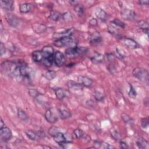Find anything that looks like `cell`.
<instances>
[{
    "label": "cell",
    "instance_id": "cell-1",
    "mask_svg": "<svg viewBox=\"0 0 149 149\" xmlns=\"http://www.w3.org/2000/svg\"><path fill=\"white\" fill-rule=\"evenodd\" d=\"M1 69L4 73L13 78L22 77L20 72L19 62H16L12 61H6L2 63Z\"/></svg>",
    "mask_w": 149,
    "mask_h": 149
},
{
    "label": "cell",
    "instance_id": "cell-2",
    "mask_svg": "<svg viewBox=\"0 0 149 149\" xmlns=\"http://www.w3.org/2000/svg\"><path fill=\"white\" fill-rule=\"evenodd\" d=\"M54 45L57 47H74L77 46V42L72 37H66L59 39H56L53 42Z\"/></svg>",
    "mask_w": 149,
    "mask_h": 149
},
{
    "label": "cell",
    "instance_id": "cell-3",
    "mask_svg": "<svg viewBox=\"0 0 149 149\" xmlns=\"http://www.w3.org/2000/svg\"><path fill=\"white\" fill-rule=\"evenodd\" d=\"M88 48L85 47H74L67 48L65 51V54L69 58H74L85 54Z\"/></svg>",
    "mask_w": 149,
    "mask_h": 149
},
{
    "label": "cell",
    "instance_id": "cell-4",
    "mask_svg": "<svg viewBox=\"0 0 149 149\" xmlns=\"http://www.w3.org/2000/svg\"><path fill=\"white\" fill-rule=\"evenodd\" d=\"M133 76L137 78L138 80L146 83L147 84L148 83V71L144 68L137 67L133 69L132 71Z\"/></svg>",
    "mask_w": 149,
    "mask_h": 149
},
{
    "label": "cell",
    "instance_id": "cell-5",
    "mask_svg": "<svg viewBox=\"0 0 149 149\" xmlns=\"http://www.w3.org/2000/svg\"><path fill=\"white\" fill-rule=\"evenodd\" d=\"M20 65V72L22 77L26 80H30L32 73V69L29 68L27 65L24 62H19Z\"/></svg>",
    "mask_w": 149,
    "mask_h": 149
},
{
    "label": "cell",
    "instance_id": "cell-6",
    "mask_svg": "<svg viewBox=\"0 0 149 149\" xmlns=\"http://www.w3.org/2000/svg\"><path fill=\"white\" fill-rule=\"evenodd\" d=\"M12 133L11 130L8 127L0 129V139L1 142H6L11 139Z\"/></svg>",
    "mask_w": 149,
    "mask_h": 149
},
{
    "label": "cell",
    "instance_id": "cell-7",
    "mask_svg": "<svg viewBox=\"0 0 149 149\" xmlns=\"http://www.w3.org/2000/svg\"><path fill=\"white\" fill-rule=\"evenodd\" d=\"M102 41V37L98 31L93 33L88 37V42L90 45L96 46Z\"/></svg>",
    "mask_w": 149,
    "mask_h": 149
},
{
    "label": "cell",
    "instance_id": "cell-8",
    "mask_svg": "<svg viewBox=\"0 0 149 149\" xmlns=\"http://www.w3.org/2000/svg\"><path fill=\"white\" fill-rule=\"evenodd\" d=\"M120 15L122 19L128 21H133L136 17V12L129 9H122L120 12Z\"/></svg>",
    "mask_w": 149,
    "mask_h": 149
},
{
    "label": "cell",
    "instance_id": "cell-9",
    "mask_svg": "<svg viewBox=\"0 0 149 149\" xmlns=\"http://www.w3.org/2000/svg\"><path fill=\"white\" fill-rule=\"evenodd\" d=\"M54 62L58 67L63 66L65 62V57L63 54L59 51L55 52L54 54Z\"/></svg>",
    "mask_w": 149,
    "mask_h": 149
},
{
    "label": "cell",
    "instance_id": "cell-10",
    "mask_svg": "<svg viewBox=\"0 0 149 149\" xmlns=\"http://www.w3.org/2000/svg\"><path fill=\"white\" fill-rule=\"evenodd\" d=\"M73 32H74V29L73 28H70L61 32H55L54 33L52 37L56 38V40L66 37H71Z\"/></svg>",
    "mask_w": 149,
    "mask_h": 149
},
{
    "label": "cell",
    "instance_id": "cell-11",
    "mask_svg": "<svg viewBox=\"0 0 149 149\" xmlns=\"http://www.w3.org/2000/svg\"><path fill=\"white\" fill-rule=\"evenodd\" d=\"M123 42L124 45L126 47H127L130 49H135L140 48L139 44L135 40H134L132 38L125 37L123 38Z\"/></svg>",
    "mask_w": 149,
    "mask_h": 149
},
{
    "label": "cell",
    "instance_id": "cell-12",
    "mask_svg": "<svg viewBox=\"0 0 149 149\" xmlns=\"http://www.w3.org/2000/svg\"><path fill=\"white\" fill-rule=\"evenodd\" d=\"M44 117L45 120L50 123H54L58 120V116L54 114L51 109H48L46 110L44 113Z\"/></svg>",
    "mask_w": 149,
    "mask_h": 149
},
{
    "label": "cell",
    "instance_id": "cell-13",
    "mask_svg": "<svg viewBox=\"0 0 149 149\" xmlns=\"http://www.w3.org/2000/svg\"><path fill=\"white\" fill-rule=\"evenodd\" d=\"M1 6L5 10L11 12L14 9V2L11 0H2L1 1Z\"/></svg>",
    "mask_w": 149,
    "mask_h": 149
},
{
    "label": "cell",
    "instance_id": "cell-14",
    "mask_svg": "<svg viewBox=\"0 0 149 149\" xmlns=\"http://www.w3.org/2000/svg\"><path fill=\"white\" fill-rule=\"evenodd\" d=\"M95 15L97 18L104 22L106 21L108 17V15L107 12L101 8H97L95 9Z\"/></svg>",
    "mask_w": 149,
    "mask_h": 149
},
{
    "label": "cell",
    "instance_id": "cell-15",
    "mask_svg": "<svg viewBox=\"0 0 149 149\" xmlns=\"http://www.w3.org/2000/svg\"><path fill=\"white\" fill-rule=\"evenodd\" d=\"M77 79H78V81L81 85H83L86 87H90L93 83L92 79L85 76H78Z\"/></svg>",
    "mask_w": 149,
    "mask_h": 149
},
{
    "label": "cell",
    "instance_id": "cell-16",
    "mask_svg": "<svg viewBox=\"0 0 149 149\" xmlns=\"http://www.w3.org/2000/svg\"><path fill=\"white\" fill-rule=\"evenodd\" d=\"M6 20L10 26L14 27H17L20 23L19 18L12 15H8L6 17Z\"/></svg>",
    "mask_w": 149,
    "mask_h": 149
},
{
    "label": "cell",
    "instance_id": "cell-17",
    "mask_svg": "<svg viewBox=\"0 0 149 149\" xmlns=\"http://www.w3.org/2000/svg\"><path fill=\"white\" fill-rule=\"evenodd\" d=\"M31 58L34 62L36 63H40L42 62L44 56L41 51H34L31 54Z\"/></svg>",
    "mask_w": 149,
    "mask_h": 149
},
{
    "label": "cell",
    "instance_id": "cell-18",
    "mask_svg": "<svg viewBox=\"0 0 149 149\" xmlns=\"http://www.w3.org/2000/svg\"><path fill=\"white\" fill-rule=\"evenodd\" d=\"M41 51L42 52L44 58L54 56V54L55 53L54 49L53 48V47L51 46H49V45L44 46L42 48Z\"/></svg>",
    "mask_w": 149,
    "mask_h": 149
},
{
    "label": "cell",
    "instance_id": "cell-19",
    "mask_svg": "<svg viewBox=\"0 0 149 149\" xmlns=\"http://www.w3.org/2000/svg\"><path fill=\"white\" fill-rule=\"evenodd\" d=\"M67 86L69 88L75 90V91H79L83 89V86L81 85L79 82H76L72 80H69L67 82Z\"/></svg>",
    "mask_w": 149,
    "mask_h": 149
},
{
    "label": "cell",
    "instance_id": "cell-20",
    "mask_svg": "<svg viewBox=\"0 0 149 149\" xmlns=\"http://www.w3.org/2000/svg\"><path fill=\"white\" fill-rule=\"evenodd\" d=\"M32 29L36 33L40 34L45 32L47 29V27L44 24L36 23L32 26Z\"/></svg>",
    "mask_w": 149,
    "mask_h": 149
},
{
    "label": "cell",
    "instance_id": "cell-21",
    "mask_svg": "<svg viewBox=\"0 0 149 149\" xmlns=\"http://www.w3.org/2000/svg\"><path fill=\"white\" fill-rule=\"evenodd\" d=\"M53 139L54 140V141L58 143L59 145L62 143H67V140L65 137V134H63V133L59 132L55 136L53 137Z\"/></svg>",
    "mask_w": 149,
    "mask_h": 149
},
{
    "label": "cell",
    "instance_id": "cell-22",
    "mask_svg": "<svg viewBox=\"0 0 149 149\" xmlns=\"http://www.w3.org/2000/svg\"><path fill=\"white\" fill-rule=\"evenodd\" d=\"M136 144L139 148L148 149L149 148L148 141L143 137H139L136 141Z\"/></svg>",
    "mask_w": 149,
    "mask_h": 149
},
{
    "label": "cell",
    "instance_id": "cell-23",
    "mask_svg": "<svg viewBox=\"0 0 149 149\" xmlns=\"http://www.w3.org/2000/svg\"><path fill=\"white\" fill-rule=\"evenodd\" d=\"M90 59L93 63L97 64L102 62L104 61V56L99 52H95L92 57L90 58Z\"/></svg>",
    "mask_w": 149,
    "mask_h": 149
},
{
    "label": "cell",
    "instance_id": "cell-24",
    "mask_svg": "<svg viewBox=\"0 0 149 149\" xmlns=\"http://www.w3.org/2000/svg\"><path fill=\"white\" fill-rule=\"evenodd\" d=\"M55 94L56 98L59 100H62L65 98L67 95V91L65 90L62 88H56L55 89Z\"/></svg>",
    "mask_w": 149,
    "mask_h": 149
},
{
    "label": "cell",
    "instance_id": "cell-25",
    "mask_svg": "<svg viewBox=\"0 0 149 149\" xmlns=\"http://www.w3.org/2000/svg\"><path fill=\"white\" fill-rule=\"evenodd\" d=\"M137 26L139 28L142 30V31L146 33V34H148V23L146 20H141L137 22Z\"/></svg>",
    "mask_w": 149,
    "mask_h": 149
},
{
    "label": "cell",
    "instance_id": "cell-26",
    "mask_svg": "<svg viewBox=\"0 0 149 149\" xmlns=\"http://www.w3.org/2000/svg\"><path fill=\"white\" fill-rule=\"evenodd\" d=\"M31 10V5L30 3L24 2L19 5V10L22 13H27Z\"/></svg>",
    "mask_w": 149,
    "mask_h": 149
},
{
    "label": "cell",
    "instance_id": "cell-27",
    "mask_svg": "<svg viewBox=\"0 0 149 149\" xmlns=\"http://www.w3.org/2000/svg\"><path fill=\"white\" fill-rule=\"evenodd\" d=\"M62 13H61L59 12L56 10H51L50 12L49 17L51 20L57 22L62 19Z\"/></svg>",
    "mask_w": 149,
    "mask_h": 149
},
{
    "label": "cell",
    "instance_id": "cell-28",
    "mask_svg": "<svg viewBox=\"0 0 149 149\" xmlns=\"http://www.w3.org/2000/svg\"><path fill=\"white\" fill-rule=\"evenodd\" d=\"M74 10L79 16H82L85 13V7L79 3L74 6Z\"/></svg>",
    "mask_w": 149,
    "mask_h": 149
},
{
    "label": "cell",
    "instance_id": "cell-29",
    "mask_svg": "<svg viewBox=\"0 0 149 149\" xmlns=\"http://www.w3.org/2000/svg\"><path fill=\"white\" fill-rule=\"evenodd\" d=\"M58 113L61 119H66L72 116L71 113L66 109H59Z\"/></svg>",
    "mask_w": 149,
    "mask_h": 149
},
{
    "label": "cell",
    "instance_id": "cell-30",
    "mask_svg": "<svg viewBox=\"0 0 149 149\" xmlns=\"http://www.w3.org/2000/svg\"><path fill=\"white\" fill-rule=\"evenodd\" d=\"M18 118L23 121H26L28 119V115L27 113L21 108H18L17 111Z\"/></svg>",
    "mask_w": 149,
    "mask_h": 149
},
{
    "label": "cell",
    "instance_id": "cell-31",
    "mask_svg": "<svg viewBox=\"0 0 149 149\" xmlns=\"http://www.w3.org/2000/svg\"><path fill=\"white\" fill-rule=\"evenodd\" d=\"M54 62V56L44 58L41 63L46 67H51Z\"/></svg>",
    "mask_w": 149,
    "mask_h": 149
},
{
    "label": "cell",
    "instance_id": "cell-32",
    "mask_svg": "<svg viewBox=\"0 0 149 149\" xmlns=\"http://www.w3.org/2000/svg\"><path fill=\"white\" fill-rule=\"evenodd\" d=\"M25 134L27 137L31 140H36V139L38 137L37 132H35L33 130H27L25 132Z\"/></svg>",
    "mask_w": 149,
    "mask_h": 149
},
{
    "label": "cell",
    "instance_id": "cell-33",
    "mask_svg": "<svg viewBox=\"0 0 149 149\" xmlns=\"http://www.w3.org/2000/svg\"><path fill=\"white\" fill-rule=\"evenodd\" d=\"M94 97L97 101H102L104 100V94L98 90H95L94 92Z\"/></svg>",
    "mask_w": 149,
    "mask_h": 149
},
{
    "label": "cell",
    "instance_id": "cell-34",
    "mask_svg": "<svg viewBox=\"0 0 149 149\" xmlns=\"http://www.w3.org/2000/svg\"><path fill=\"white\" fill-rule=\"evenodd\" d=\"M44 76L47 80H51L56 76V73L54 70H48L45 73Z\"/></svg>",
    "mask_w": 149,
    "mask_h": 149
},
{
    "label": "cell",
    "instance_id": "cell-35",
    "mask_svg": "<svg viewBox=\"0 0 149 149\" xmlns=\"http://www.w3.org/2000/svg\"><path fill=\"white\" fill-rule=\"evenodd\" d=\"M73 134H74V136H75V137L77 139H82L85 134L84 132L81 129H79V128L73 130Z\"/></svg>",
    "mask_w": 149,
    "mask_h": 149
},
{
    "label": "cell",
    "instance_id": "cell-36",
    "mask_svg": "<svg viewBox=\"0 0 149 149\" xmlns=\"http://www.w3.org/2000/svg\"><path fill=\"white\" fill-rule=\"evenodd\" d=\"M59 132V129L56 127V126H51L48 130V134L52 136V137L54 136H55L58 132Z\"/></svg>",
    "mask_w": 149,
    "mask_h": 149
},
{
    "label": "cell",
    "instance_id": "cell-37",
    "mask_svg": "<svg viewBox=\"0 0 149 149\" xmlns=\"http://www.w3.org/2000/svg\"><path fill=\"white\" fill-rule=\"evenodd\" d=\"M128 95L129 96V97H130L131 98H136V96H137V92L135 90V88L133 87V86L132 84H129V90L128 92Z\"/></svg>",
    "mask_w": 149,
    "mask_h": 149
},
{
    "label": "cell",
    "instance_id": "cell-38",
    "mask_svg": "<svg viewBox=\"0 0 149 149\" xmlns=\"http://www.w3.org/2000/svg\"><path fill=\"white\" fill-rule=\"evenodd\" d=\"M28 93L29 94V95L34 98H37L39 95H41L40 93L37 91L36 89H34V88H30L29 90L28 91Z\"/></svg>",
    "mask_w": 149,
    "mask_h": 149
},
{
    "label": "cell",
    "instance_id": "cell-39",
    "mask_svg": "<svg viewBox=\"0 0 149 149\" xmlns=\"http://www.w3.org/2000/svg\"><path fill=\"white\" fill-rule=\"evenodd\" d=\"M62 19L66 22H69L72 20L73 15L71 12H66L62 15Z\"/></svg>",
    "mask_w": 149,
    "mask_h": 149
},
{
    "label": "cell",
    "instance_id": "cell-40",
    "mask_svg": "<svg viewBox=\"0 0 149 149\" xmlns=\"http://www.w3.org/2000/svg\"><path fill=\"white\" fill-rule=\"evenodd\" d=\"M107 30L110 34H112L113 36H115L116 37L119 36V31L118 29L112 26H109L107 28Z\"/></svg>",
    "mask_w": 149,
    "mask_h": 149
},
{
    "label": "cell",
    "instance_id": "cell-41",
    "mask_svg": "<svg viewBox=\"0 0 149 149\" xmlns=\"http://www.w3.org/2000/svg\"><path fill=\"white\" fill-rule=\"evenodd\" d=\"M111 23L116 26H118V27H121L123 29L125 28V24L118 19H113L112 21H111Z\"/></svg>",
    "mask_w": 149,
    "mask_h": 149
},
{
    "label": "cell",
    "instance_id": "cell-42",
    "mask_svg": "<svg viewBox=\"0 0 149 149\" xmlns=\"http://www.w3.org/2000/svg\"><path fill=\"white\" fill-rule=\"evenodd\" d=\"M117 58H118L119 59H123L125 56L124 52H123L122 51H121V49L120 48H119L118 47H116L115 48V55Z\"/></svg>",
    "mask_w": 149,
    "mask_h": 149
},
{
    "label": "cell",
    "instance_id": "cell-43",
    "mask_svg": "<svg viewBox=\"0 0 149 149\" xmlns=\"http://www.w3.org/2000/svg\"><path fill=\"white\" fill-rule=\"evenodd\" d=\"M110 132H111V135L113 139H114L116 140L120 139V135L116 130L112 129L111 130Z\"/></svg>",
    "mask_w": 149,
    "mask_h": 149
},
{
    "label": "cell",
    "instance_id": "cell-44",
    "mask_svg": "<svg viewBox=\"0 0 149 149\" xmlns=\"http://www.w3.org/2000/svg\"><path fill=\"white\" fill-rule=\"evenodd\" d=\"M121 118L122 119V120H123V122L125 123H130L131 122L133 121V119H132V118L128 115L127 113H123L121 115Z\"/></svg>",
    "mask_w": 149,
    "mask_h": 149
},
{
    "label": "cell",
    "instance_id": "cell-45",
    "mask_svg": "<svg viewBox=\"0 0 149 149\" xmlns=\"http://www.w3.org/2000/svg\"><path fill=\"white\" fill-rule=\"evenodd\" d=\"M115 55L112 53H108L105 55V56H104V59H106L107 61L111 62L114 60L115 59Z\"/></svg>",
    "mask_w": 149,
    "mask_h": 149
},
{
    "label": "cell",
    "instance_id": "cell-46",
    "mask_svg": "<svg viewBox=\"0 0 149 149\" xmlns=\"http://www.w3.org/2000/svg\"><path fill=\"white\" fill-rule=\"evenodd\" d=\"M141 126L143 128H147L148 126V119L147 118H143L141 120Z\"/></svg>",
    "mask_w": 149,
    "mask_h": 149
},
{
    "label": "cell",
    "instance_id": "cell-47",
    "mask_svg": "<svg viewBox=\"0 0 149 149\" xmlns=\"http://www.w3.org/2000/svg\"><path fill=\"white\" fill-rule=\"evenodd\" d=\"M89 24L93 27L97 26L98 25V21L95 18H92L89 21Z\"/></svg>",
    "mask_w": 149,
    "mask_h": 149
},
{
    "label": "cell",
    "instance_id": "cell-48",
    "mask_svg": "<svg viewBox=\"0 0 149 149\" xmlns=\"http://www.w3.org/2000/svg\"><path fill=\"white\" fill-rule=\"evenodd\" d=\"M101 147H102V148H105V149L113 148H114L112 146H111V145H110L109 143H105V142H102V143Z\"/></svg>",
    "mask_w": 149,
    "mask_h": 149
},
{
    "label": "cell",
    "instance_id": "cell-49",
    "mask_svg": "<svg viewBox=\"0 0 149 149\" xmlns=\"http://www.w3.org/2000/svg\"><path fill=\"white\" fill-rule=\"evenodd\" d=\"M6 49L5 48V45L2 42H1V45H0V52H1V55L2 56L3 54H5L6 52Z\"/></svg>",
    "mask_w": 149,
    "mask_h": 149
},
{
    "label": "cell",
    "instance_id": "cell-50",
    "mask_svg": "<svg viewBox=\"0 0 149 149\" xmlns=\"http://www.w3.org/2000/svg\"><path fill=\"white\" fill-rule=\"evenodd\" d=\"M119 146L120 147L122 148H127L129 147L128 145L127 144V143L122 140H120L119 142Z\"/></svg>",
    "mask_w": 149,
    "mask_h": 149
},
{
    "label": "cell",
    "instance_id": "cell-51",
    "mask_svg": "<svg viewBox=\"0 0 149 149\" xmlns=\"http://www.w3.org/2000/svg\"><path fill=\"white\" fill-rule=\"evenodd\" d=\"M139 3L141 6H148L149 1L148 0H141L139 1Z\"/></svg>",
    "mask_w": 149,
    "mask_h": 149
},
{
    "label": "cell",
    "instance_id": "cell-52",
    "mask_svg": "<svg viewBox=\"0 0 149 149\" xmlns=\"http://www.w3.org/2000/svg\"><path fill=\"white\" fill-rule=\"evenodd\" d=\"M101 144L102 143L101 141H100L99 140H95L94 141V147L95 148H101Z\"/></svg>",
    "mask_w": 149,
    "mask_h": 149
},
{
    "label": "cell",
    "instance_id": "cell-53",
    "mask_svg": "<svg viewBox=\"0 0 149 149\" xmlns=\"http://www.w3.org/2000/svg\"><path fill=\"white\" fill-rule=\"evenodd\" d=\"M3 127H5V123H4L3 120H2V119L1 118V119H0V129L2 128Z\"/></svg>",
    "mask_w": 149,
    "mask_h": 149
},
{
    "label": "cell",
    "instance_id": "cell-54",
    "mask_svg": "<svg viewBox=\"0 0 149 149\" xmlns=\"http://www.w3.org/2000/svg\"><path fill=\"white\" fill-rule=\"evenodd\" d=\"M69 2L70 3H71L72 5H73V6H75L76 5L79 3V2L78 1H69Z\"/></svg>",
    "mask_w": 149,
    "mask_h": 149
},
{
    "label": "cell",
    "instance_id": "cell-55",
    "mask_svg": "<svg viewBox=\"0 0 149 149\" xmlns=\"http://www.w3.org/2000/svg\"><path fill=\"white\" fill-rule=\"evenodd\" d=\"M2 30H3V25H2V22H1V32H2Z\"/></svg>",
    "mask_w": 149,
    "mask_h": 149
}]
</instances>
